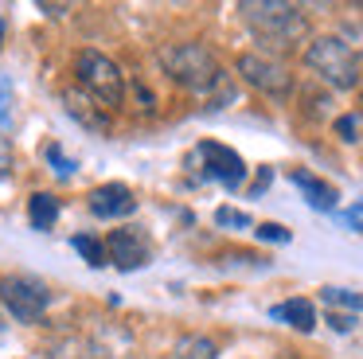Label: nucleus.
<instances>
[{
  "label": "nucleus",
  "instance_id": "dca6fc26",
  "mask_svg": "<svg viewBox=\"0 0 363 359\" xmlns=\"http://www.w3.org/2000/svg\"><path fill=\"white\" fill-rule=\"evenodd\" d=\"M215 223H219V226H238V231H246V226H250V215H246V211H235V207H219V211H215Z\"/></svg>",
  "mask_w": 363,
  "mask_h": 359
},
{
  "label": "nucleus",
  "instance_id": "f03ea898",
  "mask_svg": "<svg viewBox=\"0 0 363 359\" xmlns=\"http://www.w3.org/2000/svg\"><path fill=\"white\" fill-rule=\"evenodd\" d=\"M242 23L262 39L266 47H293L308 35V20L297 4H285V0H246L242 8Z\"/></svg>",
  "mask_w": 363,
  "mask_h": 359
},
{
  "label": "nucleus",
  "instance_id": "4468645a",
  "mask_svg": "<svg viewBox=\"0 0 363 359\" xmlns=\"http://www.w3.org/2000/svg\"><path fill=\"white\" fill-rule=\"evenodd\" d=\"M71 246L82 254V262H86V265H106V242H102V238H90V234H74Z\"/></svg>",
  "mask_w": 363,
  "mask_h": 359
},
{
  "label": "nucleus",
  "instance_id": "2eb2a0df",
  "mask_svg": "<svg viewBox=\"0 0 363 359\" xmlns=\"http://www.w3.org/2000/svg\"><path fill=\"white\" fill-rule=\"evenodd\" d=\"M320 297H324V304H332V309H352V312L363 309V293H352V289L328 285V289H320Z\"/></svg>",
  "mask_w": 363,
  "mask_h": 359
},
{
  "label": "nucleus",
  "instance_id": "423d86ee",
  "mask_svg": "<svg viewBox=\"0 0 363 359\" xmlns=\"http://www.w3.org/2000/svg\"><path fill=\"white\" fill-rule=\"evenodd\" d=\"M238 74H242L246 86H254L258 94H266V98H289L293 94V74L289 67H285L281 59H274V55H258V51H246L238 55Z\"/></svg>",
  "mask_w": 363,
  "mask_h": 359
},
{
  "label": "nucleus",
  "instance_id": "39448f33",
  "mask_svg": "<svg viewBox=\"0 0 363 359\" xmlns=\"http://www.w3.org/2000/svg\"><path fill=\"white\" fill-rule=\"evenodd\" d=\"M0 304L20 320V324H40L48 316L51 289L48 281L32 277V273H4L0 277Z\"/></svg>",
  "mask_w": 363,
  "mask_h": 359
},
{
  "label": "nucleus",
  "instance_id": "412c9836",
  "mask_svg": "<svg viewBox=\"0 0 363 359\" xmlns=\"http://www.w3.org/2000/svg\"><path fill=\"white\" fill-rule=\"evenodd\" d=\"M4 35H9V20H4V12H0V47H4Z\"/></svg>",
  "mask_w": 363,
  "mask_h": 359
},
{
  "label": "nucleus",
  "instance_id": "6ab92c4d",
  "mask_svg": "<svg viewBox=\"0 0 363 359\" xmlns=\"http://www.w3.org/2000/svg\"><path fill=\"white\" fill-rule=\"evenodd\" d=\"M328 324L336 328V332H352V328H355V316H344V312H328Z\"/></svg>",
  "mask_w": 363,
  "mask_h": 359
},
{
  "label": "nucleus",
  "instance_id": "f3484780",
  "mask_svg": "<svg viewBox=\"0 0 363 359\" xmlns=\"http://www.w3.org/2000/svg\"><path fill=\"white\" fill-rule=\"evenodd\" d=\"M258 238L262 242H289V231L281 223H262L258 226Z\"/></svg>",
  "mask_w": 363,
  "mask_h": 359
},
{
  "label": "nucleus",
  "instance_id": "9b49d317",
  "mask_svg": "<svg viewBox=\"0 0 363 359\" xmlns=\"http://www.w3.org/2000/svg\"><path fill=\"white\" fill-rule=\"evenodd\" d=\"M289 180L301 187V192H305V199L313 203L316 211H332V207H336V199H340V195H336V187H332V184H324V180H316L313 172L293 168V172H289Z\"/></svg>",
  "mask_w": 363,
  "mask_h": 359
},
{
  "label": "nucleus",
  "instance_id": "1a4fd4ad",
  "mask_svg": "<svg viewBox=\"0 0 363 359\" xmlns=\"http://www.w3.org/2000/svg\"><path fill=\"white\" fill-rule=\"evenodd\" d=\"M86 207H90V215H94V219L113 223V219H129V215H133L137 199H133V192H129L125 184H102V187L90 192Z\"/></svg>",
  "mask_w": 363,
  "mask_h": 359
},
{
  "label": "nucleus",
  "instance_id": "0eeeda50",
  "mask_svg": "<svg viewBox=\"0 0 363 359\" xmlns=\"http://www.w3.org/2000/svg\"><path fill=\"white\" fill-rule=\"evenodd\" d=\"M191 168H199L203 180H215V184H227V187H238L246 180V160L227 145H215V140H203L196 145V153L188 156Z\"/></svg>",
  "mask_w": 363,
  "mask_h": 359
},
{
  "label": "nucleus",
  "instance_id": "4be33fe9",
  "mask_svg": "<svg viewBox=\"0 0 363 359\" xmlns=\"http://www.w3.org/2000/svg\"><path fill=\"white\" fill-rule=\"evenodd\" d=\"M355 59H359V67H363V43H359V51H355Z\"/></svg>",
  "mask_w": 363,
  "mask_h": 359
},
{
  "label": "nucleus",
  "instance_id": "ddd939ff",
  "mask_svg": "<svg viewBox=\"0 0 363 359\" xmlns=\"http://www.w3.org/2000/svg\"><path fill=\"white\" fill-rule=\"evenodd\" d=\"M172 359H219V348H215V340H207V336H184V340L176 343Z\"/></svg>",
  "mask_w": 363,
  "mask_h": 359
},
{
  "label": "nucleus",
  "instance_id": "aec40b11",
  "mask_svg": "<svg viewBox=\"0 0 363 359\" xmlns=\"http://www.w3.org/2000/svg\"><path fill=\"white\" fill-rule=\"evenodd\" d=\"M9 106H12V98H9V82H0V125L9 121Z\"/></svg>",
  "mask_w": 363,
  "mask_h": 359
},
{
  "label": "nucleus",
  "instance_id": "20e7f679",
  "mask_svg": "<svg viewBox=\"0 0 363 359\" xmlns=\"http://www.w3.org/2000/svg\"><path fill=\"white\" fill-rule=\"evenodd\" d=\"M74 78H79V86L90 94V98H98L102 106H121L125 101V74H121V67L110 59V55L94 51V47H82V51H74Z\"/></svg>",
  "mask_w": 363,
  "mask_h": 359
},
{
  "label": "nucleus",
  "instance_id": "f257e3e1",
  "mask_svg": "<svg viewBox=\"0 0 363 359\" xmlns=\"http://www.w3.org/2000/svg\"><path fill=\"white\" fill-rule=\"evenodd\" d=\"M157 62L172 82H180L191 94H207L215 86H223L219 55L207 43H196V39H188V43H164L157 51Z\"/></svg>",
  "mask_w": 363,
  "mask_h": 359
},
{
  "label": "nucleus",
  "instance_id": "9d476101",
  "mask_svg": "<svg viewBox=\"0 0 363 359\" xmlns=\"http://www.w3.org/2000/svg\"><path fill=\"white\" fill-rule=\"evenodd\" d=\"M269 316L285 320V324L297 328V332H313V328H316V309H313V301H308V297H289V301L274 304V309H269Z\"/></svg>",
  "mask_w": 363,
  "mask_h": 359
},
{
  "label": "nucleus",
  "instance_id": "a211bd4d",
  "mask_svg": "<svg viewBox=\"0 0 363 359\" xmlns=\"http://www.w3.org/2000/svg\"><path fill=\"white\" fill-rule=\"evenodd\" d=\"M340 219H344V226H352V231H359V234H363V199H359V203H352V207H347Z\"/></svg>",
  "mask_w": 363,
  "mask_h": 359
},
{
  "label": "nucleus",
  "instance_id": "7ed1b4c3",
  "mask_svg": "<svg viewBox=\"0 0 363 359\" xmlns=\"http://www.w3.org/2000/svg\"><path fill=\"white\" fill-rule=\"evenodd\" d=\"M305 67L332 90H355L363 78V67L355 59V47H347V39L340 35H316L305 47Z\"/></svg>",
  "mask_w": 363,
  "mask_h": 359
},
{
  "label": "nucleus",
  "instance_id": "f8f14e48",
  "mask_svg": "<svg viewBox=\"0 0 363 359\" xmlns=\"http://www.w3.org/2000/svg\"><path fill=\"white\" fill-rule=\"evenodd\" d=\"M59 219V199L48 192H35L32 199H28V223L35 226V231H51Z\"/></svg>",
  "mask_w": 363,
  "mask_h": 359
},
{
  "label": "nucleus",
  "instance_id": "6e6552de",
  "mask_svg": "<svg viewBox=\"0 0 363 359\" xmlns=\"http://www.w3.org/2000/svg\"><path fill=\"white\" fill-rule=\"evenodd\" d=\"M102 242H106V262L118 265V270H125V273L129 270H141V265L149 262V254H152L149 234H145L141 226H133V223L110 231Z\"/></svg>",
  "mask_w": 363,
  "mask_h": 359
}]
</instances>
